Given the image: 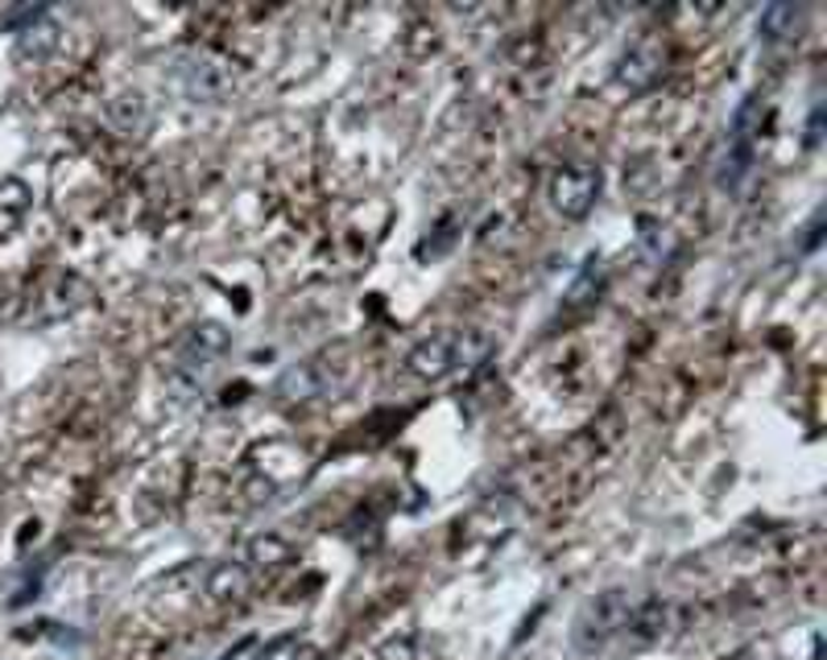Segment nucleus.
<instances>
[{
    "mask_svg": "<svg viewBox=\"0 0 827 660\" xmlns=\"http://www.w3.org/2000/svg\"><path fill=\"white\" fill-rule=\"evenodd\" d=\"M493 356V339L481 331H439L406 356V372L418 380H448L451 372H472Z\"/></svg>",
    "mask_w": 827,
    "mask_h": 660,
    "instance_id": "obj_1",
    "label": "nucleus"
},
{
    "mask_svg": "<svg viewBox=\"0 0 827 660\" xmlns=\"http://www.w3.org/2000/svg\"><path fill=\"white\" fill-rule=\"evenodd\" d=\"M629 607H633L629 591L596 594V599L580 611V619H575V631H571L575 648H580V652H604L613 640H620V627H625Z\"/></svg>",
    "mask_w": 827,
    "mask_h": 660,
    "instance_id": "obj_2",
    "label": "nucleus"
},
{
    "mask_svg": "<svg viewBox=\"0 0 827 660\" xmlns=\"http://www.w3.org/2000/svg\"><path fill=\"white\" fill-rule=\"evenodd\" d=\"M761 133V100H745L741 112L732 116V133L724 145L720 170H716V187L720 190H741V182L753 170V145Z\"/></svg>",
    "mask_w": 827,
    "mask_h": 660,
    "instance_id": "obj_3",
    "label": "nucleus"
},
{
    "mask_svg": "<svg viewBox=\"0 0 827 660\" xmlns=\"http://www.w3.org/2000/svg\"><path fill=\"white\" fill-rule=\"evenodd\" d=\"M547 199H551L554 215H563V220H587L596 199H600V170L587 166V161L554 170L551 187H547Z\"/></svg>",
    "mask_w": 827,
    "mask_h": 660,
    "instance_id": "obj_4",
    "label": "nucleus"
},
{
    "mask_svg": "<svg viewBox=\"0 0 827 660\" xmlns=\"http://www.w3.org/2000/svg\"><path fill=\"white\" fill-rule=\"evenodd\" d=\"M228 351V331L220 326V322H195L187 335H183V343H178V363H174V372L183 376L187 384H195V380H203L207 372H211V359L224 356Z\"/></svg>",
    "mask_w": 827,
    "mask_h": 660,
    "instance_id": "obj_5",
    "label": "nucleus"
},
{
    "mask_svg": "<svg viewBox=\"0 0 827 660\" xmlns=\"http://www.w3.org/2000/svg\"><path fill=\"white\" fill-rule=\"evenodd\" d=\"M662 67H666V46L658 37H641V42H633L629 51L620 54V63L613 67V79H617L620 91L641 96V91H650L658 83Z\"/></svg>",
    "mask_w": 827,
    "mask_h": 660,
    "instance_id": "obj_6",
    "label": "nucleus"
},
{
    "mask_svg": "<svg viewBox=\"0 0 827 660\" xmlns=\"http://www.w3.org/2000/svg\"><path fill=\"white\" fill-rule=\"evenodd\" d=\"M666 627H671V603L650 594V599H638L629 607L625 627H620V640L629 644V648H650V644H658L666 636Z\"/></svg>",
    "mask_w": 827,
    "mask_h": 660,
    "instance_id": "obj_7",
    "label": "nucleus"
},
{
    "mask_svg": "<svg viewBox=\"0 0 827 660\" xmlns=\"http://www.w3.org/2000/svg\"><path fill=\"white\" fill-rule=\"evenodd\" d=\"M331 389H335V380L328 376V368L319 359H310V363H298V368L282 376L274 392L282 401H290V405H302V401H315V396H328Z\"/></svg>",
    "mask_w": 827,
    "mask_h": 660,
    "instance_id": "obj_8",
    "label": "nucleus"
},
{
    "mask_svg": "<svg viewBox=\"0 0 827 660\" xmlns=\"http://www.w3.org/2000/svg\"><path fill=\"white\" fill-rule=\"evenodd\" d=\"M34 206V190L25 187L21 178H4L0 182V239H9L21 227V220Z\"/></svg>",
    "mask_w": 827,
    "mask_h": 660,
    "instance_id": "obj_9",
    "label": "nucleus"
},
{
    "mask_svg": "<svg viewBox=\"0 0 827 660\" xmlns=\"http://www.w3.org/2000/svg\"><path fill=\"white\" fill-rule=\"evenodd\" d=\"M249 582H253V570L244 561H216L207 574V599H216V603L241 599L249 594Z\"/></svg>",
    "mask_w": 827,
    "mask_h": 660,
    "instance_id": "obj_10",
    "label": "nucleus"
},
{
    "mask_svg": "<svg viewBox=\"0 0 827 660\" xmlns=\"http://www.w3.org/2000/svg\"><path fill=\"white\" fill-rule=\"evenodd\" d=\"M58 46V25H54L51 18H42V21H34V25H25L18 34V54L21 58H46V54Z\"/></svg>",
    "mask_w": 827,
    "mask_h": 660,
    "instance_id": "obj_11",
    "label": "nucleus"
},
{
    "mask_svg": "<svg viewBox=\"0 0 827 660\" xmlns=\"http://www.w3.org/2000/svg\"><path fill=\"white\" fill-rule=\"evenodd\" d=\"M290 541H282L277 533H261V537H253L249 541V570L257 566V570H274V566H286L290 561Z\"/></svg>",
    "mask_w": 827,
    "mask_h": 660,
    "instance_id": "obj_12",
    "label": "nucleus"
},
{
    "mask_svg": "<svg viewBox=\"0 0 827 660\" xmlns=\"http://www.w3.org/2000/svg\"><path fill=\"white\" fill-rule=\"evenodd\" d=\"M794 21H798V9L786 4V0H778V4H770V9H761V21H758L761 42H782V37L794 30Z\"/></svg>",
    "mask_w": 827,
    "mask_h": 660,
    "instance_id": "obj_13",
    "label": "nucleus"
},
{
    "mask_svg": "<svg viewBox=\"0 0 827 660\" xmlns=\"http://www.w3.org/2000/svg\"><path fill=\"white\" fill-rule=\"evenodd\" d=\"M112 116H117V124H121L124 133H137L141 124H145V96H137V91H133V96H129V91L117 96V100H112Z\"/></svg>",
    "mask_w": 827,
    "mask_h": 660,
    "instance_id": "obj_14",
    "label": "nucleus"
},
{
    "mask_svg": "<svg viewBox=\"0 0 827 660\" xmlns=\"http://www.w3.org/2000/svg\"><path fill=\"white\" fill-rule=\"evenodd\" d=\"M298 636H277L274 644H265L261 652H253L249 660H298Z\"/></svg>",
    "mask_w": 827,
    "mask_h": 660,
    "instance_id": "obj_15",
    "label": "nucleus"
},
{
    "mask_svg": "<svg viewBox=\"0 0 827 660\" xmlns=\"http://www.w3.org/2000/svg\"><path fill=\"white\" fill-rule=\"evenodd\" d=\"M596 265H600V260H587L584 277H580V281H575V289L567 293L571 305H584V302H592V298H596V293H592V286H596V272H600ZM596 289H600V286H596Z\"/></svg>",
    "mask_w": 827,
    "mask_h": 660,
    "instance_id": "obj_16",
    "label": "nucleus"
},
{
    "mask_svg": "<svg viewBox=\"0 0 827 660\" xmlns=\"http://www.w3.org/2000/svg\"><path fill=\"white\" fill-rule=\"evenodd\" d=\"M381 657L385 660H413V640L406 636V640H389L385 648H381Z\"/></svg>",
    "mask_w": 827,
    "mask_h": 660,
    "instance_id": "obj_17",
    "label": "nucleus"
}]
</instances>
